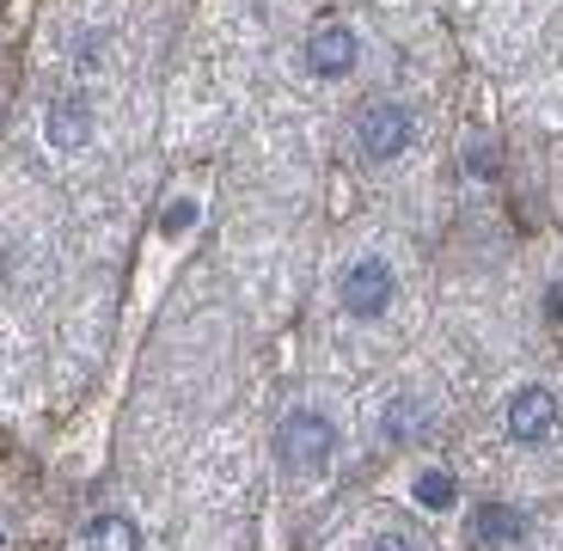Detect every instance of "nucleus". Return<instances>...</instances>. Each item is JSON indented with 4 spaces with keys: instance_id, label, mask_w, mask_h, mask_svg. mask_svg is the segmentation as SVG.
Segmentation results:
<instances>
[{
    "instance_id": "obj_10",
    "label": "nucleus",
    "mask_w": 563,
    "mask_h": 551,
    "mask_svg": "<svg viewBox=\"0 0 563 551\" xmlns=\"http://www.w3.org/2000/svg\"><path fill=\"white\" fill-rule=\"evenodd\" d=\"M410 496H417V509L441 515V509H453V496H460V484H453V472H417Z\"/></svg>"
},
{
    "instance_id": "obj_4",
    "label": "nucleus",
    "mask_w": 563,
    "mask_h": 551,
    "mask_svg": "<svg viewBox=\"0 0 563 551\" xmlns=\"http://www.w3.org/2000/svg\"><path fill=\"white\" fill-rule=\"evenodd\" d=\"M355 31L343 25V19H319V25L307 31V74H319V80H343V74L355 68Z\"/></svg>"
},
{
    "instance_id": "obj_9",
    "label": "nucleus",
    "mask_w": 563,
    "mask_h": 551,
    "mask_svg": "<svg viewBox=\"0 0 563 551\" xmlns=\"http://www.w3.org/2000/svg\"><path fill=\"white\" fill-rule=\"evenodd\" d=\"M527 521L515 509H503V503H484L478 515H472V539H484V546H508V539H521Z\"/></svg>"
},
{
    "instance_id": "obj_1",
    "label": "nucleus",
    "mask_w": 563,
    "mask_h": 551,
    "mask_svg": "<svg viewBox=\"0 0 563 551\" xmlns=\"http://www.w3.org/2000/svg\"><path fill=\"white\" fill-rule=\"evenodd\" d=\"M276 453L288 472H324L331 466V453H338V429H331V417H319V410H288L276 429Z\"/></svg>"
},
{
    "instance_id": "obj_7",
    "label": "nucleus",
    "mask_w": 563,
    "mask_h": 551,
    "mask_svg": "<svg viewBox=\"0 0 563 551\" xmlns=\"http://www.w3.org/2000/svg\"><path fill=\"white\" fill-rule=\"evenodd\" d=\"M422 429H429V405H422V398H410V393L386 398V410H380L386 441H410V436H422Z\"/></svg>"
},
{
    "instance_id": "obj_13",
    "label": "nucleus",
    "mask_w": 563,
    "mask_h": 551,
    "mask_svg": "<svg viewBox=\"0 0 563 551\" xmlns=\"http://www.w3.org/2000/svg\"><path fill=\"white\" fill-rule=\"evenodd\" d=\"M374 551H410V539H398V533H380V539H374Z\"/></svg>"
},
{
    "instance_id": "obj_6",
    "label": "nucleus",
    "mask_w": 563,
    "mask_h": 551,
    "mask_svg": "<svg viewBox=\"0 0 563 551\" xmlns=\"http://www.w3.org/2000/svg\"><path fill=\"white\" fill-rule=\"evenodd\" d=\"M86 135H92V111H86V99L80 92H62V99L49 104V147L74 154V147H86Z\"/></svg>"
},
{
    "instance_id": "obj_11",
    "label": "nucleus",
    "mask_w": 563,
    "mask_h": 551,
    "mask_svg": "<svg viewBox=\"0 0 563 551\" xmlns=\"http://www.w3.org/2000/svg\"><path fill=\"white\" fill-rule=\"evenodd\" d=\"M159 227H166V233H184V227H197V202H190V197L172 202V209L159 214Z\"/></svg>"
},
{
    "instance_id": "obj_2",
    "label": "nucleus",
    "mask_w": 563,
    "mask_h": 551,
    "mask_svg": "<svg viewBox=\"0 0 563 551\" xmlns=\"http://www.w3.org/2000/svg\"><path fill=\"white\" fill-rule=\"evenodd\" d=\"M410 135H417V123H410V111L393 99L367 104V111L355 117V142H362L367 159H398L410 147Z\"/></svg>"
},
{
    "instance_id": "obj_5",
    "label": "nucleus",
    "mask_w": 563,
    "mask_h": 551,
    "mask_svg": "<svg viewBox=\"0 0 563 551\" xmlns=\"http://www.w3.org/2000/svg\"><path fill=\"white\" fill-rule=\"evenodd\" d=\"M551 429H558V398L545 393V386H521V393L508 398V436L515 441H545Z\"/></svg>"
},
{
    "instance_id": "obj_14",
    "label": "nucleus",
    "mask_w": 563,
    "mask_h": 551,
    "mask_svg": "<svg viewBox=\"0 0 563 551\" xmlns=\"http://www.w3.org/2000/svg\"><path fill=\"white\" fill-rule=\"evenodd\" d=\"M0 551H7V539H0Z\"/></svg>"
},
{
    "instance_id": "obj_12",
    "label": "nucleus",
    "mask_w": 563,
    "mask_h": 551,
    "mask_svg": "<svg viewBox=\"0 0 563 551\" xmlns=\"http://www.w3.org/2000/svg\"><path fill=\"white\" fill-rule=\"evenodd\" d=\"M465 172H496V154L484 142H472V147H465Z\"/></svg>"
},
{
    "instance_id": "obj_3",
    "label": "nucleus",
    "mask_w": 563,
    "mask_h": 551,
    "mask_svg": "<svg viewBox=\"0 0 563 551\" xmlns=\"http://www.w3.org/2000/svg\"><path fill=\"white\" fill-rule=\"evenodd\" d=\"M343 312L350 319H380L386 307H393V295H398V276H393V264H380V257H362V264H350V276H343Z\"/></svg>"
},
{
    "instance_id": "obj_8",
    "label": "nucleus",
    "mask_w": 563,
    "mask_h": 551,
    "mask_svg": "<svg viewBox=\"0 0 563 551\" xmlns=\"http://www.w3.org/2000/svg\"><path fill=\"white\" fill-rule=\"evenodd\" d=\"M86 551H141V527L129 515H92L86 521Z\"/></svg>"
}]
</instances>
